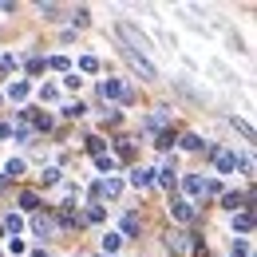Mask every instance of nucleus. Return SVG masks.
Returning a JSON list of instances; mask_svg holds the SVG:
<instances>
[{
	"label": "nucleus",
	"instance_id": "obj_26",
	"mask_svg": "<svg viewBox=\"0 0 257 257\" xmlns=\"http://www.w3.org/2000/svg\"><path fill=\"white\" fill-rule=\"evenodd\" d=\"M182 147H186V151H202V139H198V135H182Z\"/></svg>",
	"mask_w": 257,
	"mask_h": 257
},
{
	"label": "nucleus",
	"instance_id": "obj_21",
	"mask_svg": "<svg viewBox=\"0 0 257 257\" xmlns=\"http://www.w3.org/2000/svg\"><path fill=\"white\" fill-rule=\"evenodd\" d=\"M123 233H127V237H135V233H139V218H135V214H127V218H123Z\"/></svg>",
	"mask_w": 257,
	"mask_h": 257
},
{
	"label": "nucleus",
	"instance_id": "obj_31",
	"mask_svg": "<svg viewBox=\"0 0 257 257\" xmlns=\"http://www.w3.org/2000/svg\"><path fill=\"white\" fill-rule=\"evenodd\" d=\"M249 253V245H245V241H233V257H245Z\"/></svg>",
	"mask_w": 257,
	"mask_h": 257
},
{
	"label": "nucleus",
	"instance_id": "obj_17",
	"mask_svg": "<svg viewBox=\"0 0 257 257\" xmlns=\"http://www.w3.org/2000/svg\"><path fill=\"white\" fill-rule=\"evenodd\" d=\"M0 225H4V229H12V233H20V229H24V218H20V214H8Z\"/></svg>",
	"mask_w": 257,
	"mask_h": 257
},
{
	"label": "nucleus",
	"instance_id": "obj_1",
	"mask_svg": "<svg viewBox=\"0 0 257 257\" xmlns=\"http://www.w3.org/2000/svg\"><path fill=\"white\" fill-rule=\"evenodd\" d=\"M123 56H127V60H131V67H135V71H139L143 79H159V67L151 64V60H143L139 52H131V48H123Z\"/></svg>",
	"mask_w": 257,
	"mask_h": 257
},
{
	"label": "nucleus",
	"instance_id": "obj_8",
	"mask_svg": "<svg viewBox=\"0 0 257 257\" xmlns=\"http://www.w3.org/2000/svg\"><path fill=\"white\" fill-rule=\"evenodd\" d=\"M119 245H123V237H119L115 229H107V233H103V249H107V253L115 257V253H119Z\"/></svg>",
	"mask_w": 257,
	"mask_h": 257
},
{
	"label": "nucleus",
	"instance_id": "obj_19",
	"mask_svg": "<svg viewBox=\"0 0 257 257\" xmlns=\"http://www.w3.org/2000/svg\"><path fill=\"white\" fill-rule=\"evenodd\" d=\"M147 127H151V131H162V127H166V115H162V111L147 115Z\"/></svg>",
	"mask_w": 257,
	"mask_h": 257
},
{
	"label": "nucleus",
	"instance_id": "obj_23",
	"mask_svg": "<svg viewBox=\"0 0 257 257\" xmlns=\"http://www.w3.org/2000/svg\"><path fill=\"white\" fill-rule=\"evenodd\" d=\"M20 206H24V210H36V206H40V198H36L32 190H24V194H20Z\"/></svg>",
	"mask_w": 257,
	"mask_h": 257
},
{
	"label": "nucleus",
	"instance_id": "obj_15",
	"mask_svg": "<svg viewBox=\"0 0 257 257\" xmlns=\"http://www.w3.org/2000/svg\"><path fill=\"white\" fill-rule=\"evenodd\" d=\"M222 202H225V210H233V214H237V206H245L249 198H245V194H225Z\"/></svg>",
	"mask_w": 257,
	"mask_h": 257
},
{
	"label": "nucleus",
	"instance_id": "obj_16",
	"mask_svg": "<svg viewBox=\"0 0 257 257\" xmlns=\"http://www.w3.org/2000/svg\"><path fill=\"white\" fill-rule=\"evenodd\" d=\"M0 174H8V178H20V174H24V159H12L4 170H0Z\"/></svg>",
	"mask_w": 257,
	"mask_h": 257
},
{
	"label": "nucleus",
	"instance_id": "obj_7",
	"mask_svg": "<svg viewBox=\"0 0 257 257\" xmlns=\"http://www.w3.org/2000/svg\"><path fill=\"white\" fill-rule=\"evenodd\" d=\"M119 190H123L119 178H107V182H99V186H95V194H103V198H119Z\"/></svg>",
	"mask_w": 257,
	"mask_h": 257
},
{
	"label": "nucleus",
	"instance_id": "obj_30",
	"mask_svg": "<svg viewBox=\"0 0 257 257\" xmlns=\"http://www.w3.org/2000/svg\"><path fill=\"white\" fill-rule=\"evenodd\" d=\"M119 155H123V159H131V155H135V143H131V139H123V143H119Z\"/></svg>",
	"mask_w": 257,
	"mask_h": 257
},
{
	"label": "nucleus",
	"instance_id": "obj_13",
	"mask_svg": "<svg viewBox=\"0 0 257 257\" xmlns=\"http://www.w3.org/2000/svg\"><path fill=\"white\" fill-rule=\"evenodd\" d=\"M95 166H99V170H111V174H115V170H119V159H115V155H99Z\"/></svg>",
	"mask_w": 257,
	"mask_h": 257
},
{
	"label": "nucleus",
	"instance_id": "obj_3",
	"mask_svg": "<svg viewBox=\"0 0 257 257\" xmlns=\"http://www.w3.org/2000/svg\"><path fill=\"white\" fill-rule=\"evenodd\" d=\"M155 174H159V170H151V166H135V170H131V186H135V190H147V186H155Z\"/></svg>",
	"mask_w": 257,
	"mask_h": 257
},
{
	"label": "nucleus",
	"instance_id": "obj_33",
	"mask_svg": "<svg viewBox=\"0 0 257 257\" xmlns=\"http://www.w3.org/2000/svg\"><path fill=\"white\" fill-rule=\"evenodd\" d=\"M0 178H4V174H0Z\"/></svg>",
	"mask_w": 257,
	"mask_h": 257
},
{
	"label": "nucleus",
	"instance_id": "obj_22",
	"mask_svg": "<svg viewBox=\"0 0 257 257\" xmlns=\"http://www.w3.org/2000/svg\"><path fill=\"white\" fill-rule=\"evenodd\" d=\"M103 147H107V143H103V139H99V135H91V139H87V151H91V155H103Z\"/></svg>",
	"mask_w": 257,
	"mask_h": 257
},
{
	"label": "nucleus",
	"instance_id": "obj_9",
	"mask_svg": "<svg viewBox=\"0 0 257 257\" xmlns=\"http://www.w3.org/2000/svg\"><path fill=\"white\" fill-rule=\"evenodd\" d=\"M123 95H127V91H123L119 79H107V83H103V99H123Z\"/></svg>",
	"mask_w": 257,
	"mask_h": 257
},
{
	"label": "nucleus",
	"instance_id": "obj_14",
	"mask_svg": "<svg viewBox=\"0 0 257 257\" xmlns=\"http://www.w3.org/2000/svg\"><path fill=\"white\" fill-rule=\"evenodd\" d=\"M40 182H44V186H56V182H60V166H44Z\"/></svg>",
	"mask_w": 257,
	"mask_h": 257
},
{
	"label": "nucleus",
	"instance_id": "obj_29",
	"mask_svg": "<svg viewBox=\"0 0 257 257\" xmlns=\"http://www.w3.org/2000/svg\"><path fill=\"white\" fill-rule=\"evenodd\" d=\"M64 87H67V91H75V87H83V79H79V71H71V75H67V79H64Z\"/></svg>",
	"mask_w": 257,
	"mask_h": 257
},
{
	"label": "nucleus",
	"instance_id": "obj_2",
	"mask_svg": "<svg viewBox=\"0 0 257 257\" xmlns=\"http://www.w3.org/2000/svg\"><path fill=\"white\" fill-rule=\"evenodd\" d=\"M210 155H214L218 174H233V170H237V155H233V151H214V147H210Z\"/></svg>",
	"mask_w": 257,
	"mask_h": 257
},
{
	"label": "nucleus",
	"instance_id": "obj_25",
	"mask_svg": "<svg viewBox=\"0 0 257 257\" xmlns=\"http://www.w3.org/2000/svg\"><path fill=\"white\" fill-rule=\"evenodd\" d=\"M40 95H44V103H56V99H60V91H56L52 83H44V87H40Z\"/></svg>",
	"mask_w": 257,
	"mask_h": 257
},
{
	"label": "nucleus",
	"instance_id": "obj_5",
	"mask_svg": "<svg viewBox=\"0 0 257 257\" xmlns=\"http://www.w3.org/2000/svg\"><path fill=\"white\" fill-rule=\"evenodd\" d=\"M170 218H178V222H190L194 218V206L186 198H170Z\"/></svg>",
	"mask_w": 257,
	"mask_h": 257
},
{
	"label": "nucleus",
	"instance_id": "obj_32",
	"mask_svg": "<svg viewBox=\"0 0 257 257\" xmlns=\"http://www.w3.org/2000/svg\"><path fill=\"white\" fill-rule=\"evenodd\" d=\"M0 233H4V225H0Z\"/></svg>",
	"mask_w": 257,
	"mask_h": 257
},
{
	"label": "nucleus",
	"instance_id": "obj_28",
	"mask_svg": "<svg viewBox=\"0 0 257 257\" xmlns=\"http://www.w3.org/2000/svg\"><path fill=\"white\" fill-rule=\"evenodd\" d=\"M40 12H44L48 20H60V4H40Z\"/></svg>",
	"mask_w": 257,
	"mask_h": 257
},
{
	"label": "nucleus",
	"instance_id": "obj_24",
	"mask_svg": "<svg viewBox=\"0 0 257 257\" xmlns=\"http://www.w3.org/2000/svg\"><path fill=\"white\" fill-rule=\"evenodd\" d=\"M83 111H87V107H83V103H67V107H64V115H67V119H79V115H83Z\"/></svg>",
	"mask_w": 257,
	"mask_h": 257
},
{
	"label": "nucleus",
	"instance_id": "obj_12",
	"mask_svg": "<svg viewBox=\"0 0 257 257\" xmlns=\"http://www.w3.org/2000/svg\"><path fill=\"white\" fill-rule=\"evenodd\" d=\"M103 218H107V210H103L99 202H91V206H87V214H83L79 222H103Z\"/></svg>",
	"mask_w": 257,
	"mask_h": 257
},
{
	"label": "nucleus",
	"instance_id": "obj_6",
	"mask_svg": "<svg viewBox=\"0 0 257 257\" xmlns=\"http://www.w3.org/2000/svg\"><path fill=\"white\" fill-rule=\"evenodd\" d=\"M32 229H36V237H52V233H56V222H52V218H44V214H36V218H32Z\"/></svg>",
	"mask_w": 257,
	"mask_h": 257
},
{
	"label": "nucleus",
	"instance_id": "obj_4",
	"mask_svg": "<svg viewBox=\"0 0 257 257\" xmlns=\"http://www.w3.org/2000/svg\"><path fill=\"white\" fill-rule=\"evenodd\" d=\"M119 36H123V40H131V44H135V48H143V52H147V48H151V40H147V36L139 32V28H135V24H127V20H123V24H119ZM135 48H131V52H135Z\"/></svg>",
	"mask_w": 257,
	"mask_h": 257
},
{
	"label": "nucleus",
	"instance_id": "obj_10",
	"mask_svg": "<svg viewBox=\"0 0 257 257\" xmlns=\"http://www.w3.org/2000/svg\"><path fill=\"white\" fill-rule=\"evenodd\" d=\"M233 229H237V233H249V229H253V214H249V210H245V214H233Z\"/></svg>",
	"mask_w": 257,
	"mask_h": 257
},
{
	"label": "nucleus",
	"instance_id": "obj_11",
	"mask_svg": "<svg viewBox=\"0 0 257 257\" xmlns=\"http://www.w3.org/2000/svg\"><path fill=\"white\" fill-rule=\"evenodd\" d=\"M166 245H170L174 253H186V249H190V241H186V233H170V237H166Z\"/></svg>",
	"mask_w": 257,
	"mask_h": 257
},
{
	"label": "nucleus",
	"instance_id": "obj_18",
	"mask_svg": "<svg viewBox=\"0 0 257 257\" xmlns=\"http://www.w3.org/2000/svg\"><path fill=\"white\" fill-rule=\"evenodd\" d=\"M8 95H12V99H28V83H24V79H16V83L8 87Z\"/></svg>",
	"mask_w": 257,
	"mask_h": 257
},
{
	"label": "nucleus",
	"instance_id": "obj_27",
	"mask_svg": "<svg viewBox=\"0 0 257 257\" xmlns=\"http://www.w3.org/2000/svg\"><path fill=\"white\" fill-rule=\"evenodd\" d=\"M79 71H99V60L95 56H83V60H79Z\"/></svg>",
	"mask_w": 257,
	"mask_h": 257
},
{
	"label": "nucleus",
	"instance_id": "obj_20",
	"mask_svg": "<svg viewBox=\"0 0 257 257\" xmlns=\"http://www.w3.org/2000/svg\"><path fill=\"white\" fill-rule=\"evenodd\" d=\"M202 182H206V178H198V174H190V178H186L182 186H186V194H202Z\"/></svg>",
	"mask_w": 257,
	"mask_h": 257
}]
</instances>
